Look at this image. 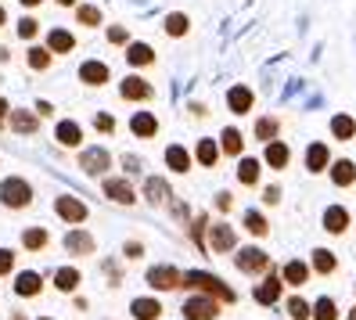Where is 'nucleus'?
<instances>
[{"label":"nucleus","mask_w":356,"mask_h":320,"mask_svg":"<svg viewBox=\"0 0 356 320\" xmlns=\"http://www.w3.org/2000/svg\"><path fill=\"white\" fill-rule=\"evenodd\" d=\"M76 18H79V26H101V11H97V8H90V4L76 8Z\"/></svg>","instance_id":"nucleus-36"},{"label":"nucleus","mask_w":356,"mask_h":320,"mask_svg":"<svg viewBox=\"0 0 356 320\" xmlns=\"http://www.w3.org/2000/svg\"><path fill=\"white\" fill-rule=\"evenodd\" d=\"M331 180L339 184V187H349V184L356 180V166H353V162H334V169H331Z\"/></svg>","instance_id":"nucleus-21"},{"label":"nucleus","mask_w":356,"mask_h":320,"mask_svg":"<svg viewBox=\"0 0 356 320\" xmlns=\"http://www.w3.org/2000/svg\"><path fill=\"white\" fill-rule=\"evenodd\" d=\"M8 22V15H4V8H0V26H4Z\"/></svg>","instance_id":"nucleus-53"},{"label":"nucleus","mask_w":356,"mask_h":320,"mask_svg":"<svg viewBox=\"0 0 356 320\" xmlns=\"http://www.w3.org/2000/svg\"><path fill=\"white\" fill-rule=\"evenodd\" d=\"M58 141L65 144V147H76V144L83 141V130H79L76 122H61V126H58Z\"/></svg>","instance_id":"nucleus-25"},{"label":"nucleus","mask_w":356,"mask_h":320,"mask_svg":"<svg viewBox=\"0 0 356 320\" xmlns=\"http://www.w3.org/2000/svg\"><path fill=\"white\" fill-rule=\"evenodd\" d=\"M220 313V306L213 298H191V303H184V317L187 320H213Z\"/></svg>","instance_id":"nucleus-4"},{"label":"nucleus","mask_w":356,"mask_h":320,"mask_svg":"<svg viewBox=\"0 0 356 320\" xmlns=\"http://www.w3.org/2000/svg\"><path fill=\"white\" fill-rule=\"evenodd\" d=\"M216 159H220V147H216L213 141H202V144H198V162H202V166H216Z\"/></svg>","instance_id":"nucleus-32"},{"label":"nucleus","mask_w":356,"mask_h":320,"mask_svg":"<svg viewBox=\"0 0 356 320\" xmlns=\"http://www.w3.org/2000/svg\"><path fill=\"white\" fill-rule=\"evenodd\" d=\"M51 112H54V109H51L47 101H40V104H36V115H51Z\"/></svg>","instance_id":"nucleus-48"},{"label":"nucleus","mask_w":356,"mask_h":320,"mask_svg":"<svg viewBox=\"0 0 356 320\" xmlns=\"http://www.w3.org/2000/svg\"><path fill=\"white\" fill-rule=\"evenodd\" d=\"M256 298H259L263 306H274L277 298H281V281H277V277H266V281L256 288Z\"/></svg>","instance_id":"nucleus-14"},{"label":"nucleus","mask_w":356,"mask_h":320,"mask_svg":"<svg viewBox=\"0 0 356 320\" xmlns=\"http://www.w3.org/2000/svg\"><path fill=\"white\" fill-rule=\"evenodd\" d=\"M18 4H26V8H36V4H44V0H18Z\"/></svg>","instance_id":"nucleus-50"},{"label":"nucleus","mask_w":356,"mask_h":320,"mask_svg":"<svg viewBox=\"0 0 356 320\" xmlns=\"http://www.w3.org/2000/svg\"><path fill=\"white\" fill-rule=\"evenodd\" d=\"M324 227H327L331 234H342V230L349 227V212L339 209V205H331V209L324 212Z\"/></svg>","instance_id":"nucleus-16"},{"label":"nucleus","mask_w":356,"mask_h":320,"mask_svg":"<svg viewBox=\"0 0 356 320\" xmlns=\"http://www.w3.org/2000/svg\"><path fill=\"white\" fill-rule=\"evenodd\" d=\"M108 162H112V159H108V152H101V147H90V152H83V155H79V166L87 169L90 177L104 173V169H108Z\"/></svg>","instance_id":"nucleus-6"},{"label":"nucleus","mask_w":356,"mask_h":320,"mask_svg":"<svg viewBox=\"0 0 356 320\" xmlns=\"http://www.w3.org/2000/svg\"><path fill=\"white\" fill-rule=\"evenodd\" d=\"M266 162L274 166V169H284V166H288V147L277 144V141H270V144H266Z\"/></svg>","instance_id":"nucleus-24"},{"label":"nucleus","mask_w":356,"mask_h":320,"mask_svg":"<svg viewBox=\"0 0 356 320\" xmlns=\"http://www.w3.org/2000/svg\"><path fill=\"white\" fill-rule=\"evenodd\" d=\"M155 130H159L155 115H148V112L134 115V134H137V137H155Z\"/></svg>","instance_id":"nucleus-22"},{"label":"nucleus","mask_w":356,"mask_h":320,"mask_svg":"<svg viewBox=\"0 0 356 320\" xmlns=\"http://www.w3.org/2000/svg\"><path fill=\"white\" fill-rule=\"evenodd\" d=\"M349 320H356V310H353V313H349Z\"/></svg>","instance_id":"nucleus-54"},{"label":"nucleus","mask_w":356,"mask_h":320,"mask_svg":"<svg viewBox=\"0 0 356 320\" xmlns=\"http://www.w3.org/2000/svg\"><path fill=\"white\" fill-rule=\"evenodd\" d=\"M331 134L339 137V141H349V137L356 134V122H353L349 115H334V122H331Z\"/></svg>","instance_id":"nucleus-27"},{"label":"nucleus","mask_w":356,"mask_h":320,"mask_svg":"<svg viewBox=\"0 0 356 320\" xmlns=\"http://www.w3.org/2000/svg\"><path fill=\"white\" fill-rule=\"evenodd\" d=\"M54 285H58L61 291H72V288L79 285V270H72V266H65V270H58V273H54Z\"/></svg>","instance_id":"nucleus-30"},{"label":"nucleus","mask_w":356,"mask_h":320,"mask_svg":"<svg viewBox=\"0 0 356 320\" xmlns=\"http://www.w3.org/2000/svg\"><path fill=\"white\" fill-rule=\"evenodd\" d=\"M108 40H112V44H127V29H122V26H112V29H108Z\"/></svg>","instance_id":"nucleus-46"},{"label":"nucleus","mask_w":356,"mask_h":320,"mask_svg":"<svg viewBox=\"0 0 356 320\" xmlns=\"http://www.w3.org/2000/svg\"><path fill=\"white\" fill-rule=\"evenodd\" d=\"M144 191H148V202H152V205L165 202V195H170V187H165L162 180H148V184H144Z\"/></svg>","instance_id":"nucleus-35"},{"label":"nucleus","mask_w":356,"mask_h":320,"mask_svg":"<svg viewBox=\"0 0 356 320\" xmlns=\"http://www.w3.org/2000/svg\"><path fill=\"white\" fill-rule=\"evenodd\" d=\"M313 320H339V313H334V303H331V298H321L317 310H313Z\"/></svg>","instance_id":"nucleus-39"},{"label":"nucleus","mask_w":356,"mask_h":320,"mask_svg":"<svg viewBox=\"0 0 356 320\" xmlns=\"http://www.w3.org/2000/svg\"><path fill=\"white\" fill-rule=\"evenodd\" d=\"M148 281H152L155 288H162V291H170V288L184 285V277H180V270H173V266H155V270L148 273Z\"/></svg>","instance_id":"nucleus-8"},{"label":"nucleus","mask_w":356,"mask_h":320,"mask_svg":"<svg viewBox=\"0 0 356 320\" xmlns=\"http://www.w3.org/2000/svg\"><path fill=\"white\" fill-rule=\"evenodd\" d=\"M40 288H44L40 273H18V281H15V291H18V295L33 298V295H40Z\"/></svg>","instance_id":"nucleus-18"},{"label":"nucleus","mask_w":356,"mask_h":320,"mask_svg":"<svg viewBox=\"0 0 356 320\" xmlns=\"http://www.w3.org/2000/svg\"><path fill=\"white\" fill-rule=\"evenodd\" d=\"M40 33V22H36V18H22V22H18V36H22V40H33Z\"/></svg>","instance_id":"nucleus-43"},{"label":"nucleus","mask_w":356,"mask_h":320,"mask_svg":"<svg viewBox=\"0 0 356 320\" xmlns=\"http://www.w3.org/2000/svg\"><path fill=\"white\" fill-rule=\"evenodd\" d=\"M184 285H187V288H202V291H209V295H220L223 303H230V298H234V291H230L220 277H213V273H184Z\"/></svg>","instance_id":"nucleus-2"},{"label":"nucleus","mask_w":356,"mask_h":320,"mask_svg":"<svg viewBox=\"0 0 356 320\" xmlns=\"http://www.w3.org/2000/svg\"><path fill=\"white\" fill-rule=\"evenodd\" d=\"M306 166L313 169V173H321V169L327 166V147L324 144H313L309 152H306Z\"/></svg>","instance_id":"nucleus-26"},{"label":"nucleus","mask_w":356,"mask_h":320,"mask_svg":"<svg viewBox=\"0 0 356 320\" xmlns=\"http://www.w3.org/2000/svg\"><path fill=\"white\" fill-rule=\"evenodd\" d=\"M11 266H15V255H11L8 248H0V277L11 273Z\"/></svg>","instance_id":"nucleus-44"},{"label":"nucleus","mask_w":356,"mask_h":320,"mask_svg":"<svg viewBox=\"0 0 356 320\" xmlns=\"http://www.w3.org/2000/svg\"><path fill=\"white\" fill-rule=\"evenodd\" d=\"M288 317H291V320H309V306L302 303L299 295H296V298H291V303H288Z\"/></svg>","instance_id":"nucleus-42"},{"label":"nucleus","mask_w":356,"mask_h":320,"mask_svg":"<svg viewBox=\"0 0 356 320\" xmlns=\"http://www.w3.org/2000/svg\"><path fill=\"white\" fill-rule=\"evenodd\" d=\"M313 270H317V273H331L334 270V255L331 252H313Z\"/></svg>","instance_id":"nucleus-37"},{"label":"nucleus","mask_w":356,"mask_h":320,"mask_svg":"<svg viewBox=\"0 0 356 320\" xmlns=\"http://www.w3.org/2000/svg\"><path fill=\"white\" fill-rule=\"evenodd\" d=\"M165 162H170L173 173H187V166H191V155H187L184 147H170V152H165Z\"/></svg>","instance_id":"nucleus-23"},{"label":"nucleus","mask_w":356,"mask_h":320,"mask_svg":"<svg viewBox=\"0 0 356 320\" xmlns=\"http://www.w3.org/2000/svg\"><path fill=\"white\" fill-rule=\"evenodd\" d=\"M29 65H33L36 72H44V69L51 65V47H33V51H29Z\"/></svg>","instance_id":"nucleus-31"},{"label":"nucleus","mask_w":356,"mask_h":320,"mask_svg":"<svg viewBox=\"0 0 356 320\" xmlns=\"http://www.w3.org/2000/svg\"><path fill=\"white\" fill-rule=\"evenodd\" d=\"M104 195H108L112 202H119V205H130V202H134V187H130L127 180L112 177V180H104Z\"/></svg>","instance_id":"nucleus-9"},{"label":"nucleus","mask_w":356,"mask_h":320,"mask_svg":"<svg viewBox=\"0 0 356 320\" xmlns=\"http://www.w3.org/2000/svg\"><path fill=\"white\" fill-rule=\"evenodd\" d=\"M4 115H8V101H0V122H4Z\"/></svg>","instance_id":"nucleus-51"},{"label":"nucleus","mask_w":356,"mask_h":320,"mask_svg":"<svg viewBox=\"0 0 356 320\" xmlns=\"http://www.w3.org/2000/svg\"><path fill=\"white\" fill-rule=\"evenodd\" d=\"M238 180H241V184H256V180H259V162H256V159H241Z\"/></svg>","instance_id":"nucleus-29"},{"label":"nucleus","mask_w":356,"mask_h":320,"mask_svg":"<svg viewBox=\"0 0 356 320\" xmlns=\"http://www.w3.org/2000/svg\"><path fill=\"white\" fill-rule=\"evenodd\" d=\"M209 245H213V252H230V248H234V230H230V227H213V230H209Z\"/></svg>","instance_id":"nucleus-12"},{"label":"nucleus","mask_w":356,"mask_h":320,"mask_svg":"<svg viewBox=\"0 0 356 320\" xmlns=\"http://www.w3.org/2000/svg\"><path fill=\"white\" fill-rule=\"evenodd\" d=\"M266 266H270V255H266V252H259V248H241L238 270H245V273H263Z\"/></svg>","instance_id":"nucleus-3"},{"label":"nucleus","mask_w":356,"mask_h":320,"mask_svg":"<svg viewBox=\"0 0 356 320\" xmlns=\"http://www.w3.org/2000/svg\"><path fill=\"white\" fill-rule=\"evenodd\" d=\"M94 126H97L101 134H112V130H115V119H112V115H97V119H94Z\"/></svg>","instance_id":"nucleus-45"},{"label":"nucleus","mask_w":356,"mask_h":320,"mask_svg":"<svg viewBox=\"0 0 356 320\" xmlns=\"http://www.w3.org/2000/svg\"><path fill=\"white\" fill-rule=\"evenodd\" d=\"M140 252H144V248H140L137 241H130V245H127V255H130V259H140Z\"/></svg>","instance_id":"nucleus-47"},{"label":"nucleus","mask_w":356,"mask_h":320,"mask_svg":"<svg viewBox=\"0 0 356 320\" xmlns=\"http://www.w3.org/2000/svg\"><path fill=\"white\" fill-rule=\"evenodd\" d=\"M130 310H134V317H137V320H155V317L162 313V306L155 303V298H137V303H134Z\"/></svg>","instance_id":"nucleus-20"},{"label":"nucleus","mask_w":356,"mask_h":320,"mask_svg":"<svg viewBox=\"0 0 356 320\" xmlns=\"http://www.w3.org/2000/svg\"><path fill=\"white\" fill-rule=\"evenodd\" d=\"M0 198H4L8 209H26V205L33 202V187H29L22 177H11V180L0 184Z\"/></svg>","instance_id":"nucleus-1"},{"label":"nucleus","mask_w":356,"mask_h":320,"mask_svg":"<svg viewBox=\"0 0 356 320\" xmlns=\"http://www.w3.org/2000/svg\"><path fill=\"white\" fill-rule=\"evenodd\" d=\"M47 47H51L54 54H69V51L76 47V36L65 33V29H54V33L47 36Z\"/></svg>","instance_id":"nucleus-15"},{"label":"nucleus","mask_w":356,"mask_h":320,"mask_svg":"<svg viewBox=\"0 0 356 320\" xmlns=\"http://www.w3.org/2000/svg\"><path fill=\"white\" fill-rule=\"evenodd\" d=\"M119 94L127 101H144V97H152V87H148V79H140V76H127L122 87H119Z\"/></svg>","instance_id":"nucleus-7"},{"label":"nucleus","mask_w":356,"mask_h":320,"mask_svg":"<svg viewBox=\"0 0 356 320\" xmlns=\"http://www.w3.org/2000/svg\"><path fill=\"white\" fill-rule=\"evenodd\" d=\"M58 4H61V8H72V4H76V0H58Z\"/></svg>","instance_id":"nucleus-52"},{"label":"nucleus","mask_w":356,"mask_h":320,"mask_svg":"<svg viewBox=\"0 0 356 320\" xmlns=\"http://www.w3.org/2000/svg\"><path fill=\"white\" fill-rule=\"evenodd\" d=\"M245 227H248V230H252V234H256V238H263V234L270 230V227H266V220L259 216V212H248V216H245Z\"/></svg>","instance_id":"nucleus-41"},{"label":"nucleus","mask_w":356,"mask_h":320,"mask_svg":"<svg viewBox=\"0 0 356 320\" xmlns=\"http://www.w3.org/2000/svg\"><path fill=\"white\" fill-rule=\"evenodd\" d=\"M22 245H26L29 252H40V248L47 245V230H44V227H33V230H26V234H22Z\"/></svg>","instance_id":"nucleus-28"},{"label":"nucleus","mask_w":356,"mask_h":320,"mask_svg":"<svg viewBox=\"0 0 356 320\" xmlns=\"http://www.w3.org/2000/svg\"><path fill=\"white\" fill-rule=\"evenodd\" d=\"M256 137L270 144V141L277 137V122H274V119H259V122H256Z\"/></svg>","instance_id":"nucleus-38"},{"label":"nucleus","mask_w":356,"mask_h":320,"mask_svg":"<svg viewBox=\"0 0 356 320\" xmlns=\"http://www.w3.org/2000/svg\"><path fill=\"white\" fill-rule=\"evenodd\" d=\"M223 152L227 155H238L241 152V134L238 130H223Z\"/></svg>","instance_id":"nucleus-40"},{"label":"nucleus","mask_w":356,"mask_h":320,"mask_svg":"<svg viewBox=\"0 0 356 320\" xmlns=\"http://www.w3.org/2000/svg\"><path fill=\"white\" fill-rule=\"evenodd\" d=\"M306 273H309V270H306L302 263H288V266H284V281L299 288V285H306Z\"/></svg>","instance_id":"nucleus-34"},{"label":"nucleus","mask_w":356,"mask_h":320,"mask_svg":"<svg viewBox=\"0 0 356 320\" xmlns=\"http://www.w3.org/2000/svg\"><path fill=\"white\" fill-rule=\"evenodd\" d=\"M187 29H191L187 15H170V18H165V33H170V36H184Z\"/></svg>","instance_id":"nucleus-33"},{"label":"nucleus","mask_w":356,"mask_h":320,"mask_svg":"<svg viewBox=\"0 0 356 320\" xmlns=\"http://www.w3.org/2000/svg\"><path fill=\"white\" fill-rule=\"evenodd\" d=\"M54 209H58V216L65 223H83V220H87V205L76 202V198H58Z\"/></svg>","instance_id":"nucleus-5"},{"label":"nucleus","mask_w":356,"mask_h":320,"mask_svg":"<svg viewBox=\"0 0 356 320\" xmlns=\"http://www.w3.org/2000/svg\"><path fill=\"white\" fill-rule=\"evenodd\" d=\"M127 61H130V65H152V61H155V51H152L148 44H130Z\"/></svg>","instance_id":"nucleus-19"},{"label":"nucleus","mask_w":356,"mask_h":320,"mask_svg":"<svg viewBox=\"0 0 356 320\" xmlns=\"http://www.w3.org/2000/svg\"><path fill=\"white\" fill-rule=\"evenodd\" d=\"M11 130L15 134H36L40 130V119L33 112H11Z\"/></svg>","instance_id":"nucleus-17"},{"label":"nucleus","mask_w":356,"mask_h":320,"mask_svg":"<svg viewBox=\"0 0 356 320\" xmlns=\"http://www.w3.org/2000/svg\"><path fill=\"white\" fill-rule=\"evenodd\" d=\"M216 205L227 212V209H230V195H216Z\"/></svg>","instance_id":"nucleus-49"},{"label":"nucleus","mask_w":356,"mask_h":320,"mask_svg":"<svg viewBox=\"0 0 356 320\" xmlns=\"http://www.w3.org/2000/svg\"><path fill=\"white\" fill-rule=\"evenodd\" d=\"M227 104H230V112H248V109H252V90H248V87H234V90H230L227 94Z\"/></svg>","instance_id":"nucleus-13"},{"label":"nucleus","mask_w":356,"mask_h":320,"mask_svg":"<svg viewBox=\"0 0 356 320\" xmlns=\"http://www.w3.org/2000/svg\"><path fill=\"white\" fill-rule=\"evenodd\" d=\"M65 248L72 255H90L94 252V238L87 230H72V234H65Z\"/></svg>","instance_id":"nucleus-11"},{"label":"nucleus","mask_w":356,"mask_h":320,"mask_svg":"<svg viewBox=\"0 0 356 320\" xmlns=\"http://www.w3.org/2000/svg\"><path fill=\"white\" fill-rule=\"evenodd\" d=\"M79 79L90 83V87H101V83H108V65H101V61H83Z\"/></svg>","instance_id":"nucleus-10"}]
</instances>
